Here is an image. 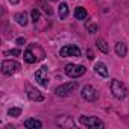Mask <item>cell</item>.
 I'll list each match as a JSON object with an SVG mask.
<instances>
[{
	"mask_svg": "<svg viewBox=\"0 0 129 129\" xmlns=\"http://www.w3.org/2000/svg\"><path fill=\"white\" fill-rule=\"evenodd\" d=\"M85 67L84 66H79V64H67L66 69H64V72H66V75L72 79H76V78H81L84 73H85Z\"/></svg>",
	"mask_w": 129,
	"mask_h": 129,
	"instance_id": "cell-1",
	"label": "cell"
},
{
	"mask_svg": "<svg viewBox=\"0 0 129 129\" xmlns=\"http://www.w3.org/2000/svg\"><path fill=\"white\" fill-rule=\"evenodd\" d=\"M111 93L114 94V97L115 99H124L126 97V94H127V90H126V87H124V84L123 82H120V81H117V79H114L112 82H111Z\"/></svg>",
	"mask_w": 129,
	"mask_h": 129,
	"instance_id": "cell-2",
	"label": "cell"
},
{
	"mask_svg": "<svg viewBox=\"0 0 129 129\" xmlns=\"http://www.w3.org/2000/svg\"><path fill=\"white\" fill-rule=\"evenodd\" d=\"M20 70V64L14 59H5L2 62V72L8 76H12L14 73H17Z\"/></svg>",
	"mask_w": 129,
	"mask_h": 129,
	"instance_id": "cell-3",
	"label": "cell"
},
{
	"mask_svg": "<svg viewBox=\"0 0 129 129\" xmlns=\"http://www.w3.org/2000/svg\"><path fill=\"white\" fill-rule=\"evenodd\" d=\"M76 87H78V82H67V84H62V85L56 87V88H55V93H56V96L66 97V96H69L70 93H73V91L76 90Z\"/></svg>",
	"mask_w": 129,
	"mask_h": 129,
	"instance_id": "cell-4",
	"label": "cell"
},
{
	"mask_svg": "<svg viewBox=\"0 0 129 129\" xmlns=\"http://www.w3.org/2000/svg\"><path fill=\"white\" fill-rule=\"evenodd\" d=\"M79 121H81V124H84L87 127H91V129H97V127H103L105 126L97 117H85V115H81L79 117Z\"/></svg>",
	"mask_w": 129,
	"mask_h": 129,
	"instance_id": "cell-5",
	"label": "cell"
},
{
	"mask_svg": "<svg viewBox=\"0 0 129 129\" xmlns=\"http://www.w3.org/2000/svg\"><path fill=\"white\" fill-rule=\"evenodd\" d=\"M59 55H61L62 58H69V56L79 58V56L82 55V52H81V49H79L78 46H73V44H70V46H64V47L61 49Z\"/></svg>",
	"mask_w": 129,
	"mask_h": 129,
	"instance_id": "cell-6",
	"label": "cell"
},
{
	"mask_svg": "<svg viewBox=\"0 0 129 129\" xmlns=\"http://www.w3.org/2000/svg\"><path fill=\"white\" fill-rule=\"evenodd\" d=\"M35 81H37L41 87H44V88L49 87V70H47V67H41V69L35 73Z\"/></svg>",
	"mask_w": 129,
	"mask_h": 129,
	"instance_id": "cell-7",
	"label": "cell"
},
{
	"mask_svg": "<svg viewBox=\"0 0 129 129\" xmlns=\"http://www.w3.org/2000/svg\"><path fill=\"white\" fill-rule=\"evenodd\" d=\"M82 97L85 100H90V102H94L97 99V91L91 87V85H85L82 88Z\"/></svg>",
	"mask_w": 129,
	"mask_h": 129,
	"instance_id": "cell-8",
	"label": "cell"
},
{
	"mask_svg": "<svg viewBox=\"0 0 129 129\" xmlns=\"http://www.w3.org/2000/svg\"><path fill=\"white\" fill-rule=\"evenodd\" d=\"M26 90H27V96H29V99L30 100H34V102H41L43 100V96H41V93L38 91V90H35L32 85H26Z\"/></svg>",
	"mask_w": 129,
	"mask_h": 129,
	"instance_id": "cell-9",
	"label": "cell"
},
{
	"mask_svg": "<svg viewBox=\"0 0 129 129\" xmlns=\"http://www.w3.org/2000/svg\"><path fill=\"white\" fill-rule=\"evenodd\" d=\"M27 49L32 52V55L35 56V59H37V61H41V59H44V58H46V53H44V50H43L40 46H37V44H30Z\"/></svg>",
	"mask_w": 129,
	"mask_h": 129,
	"instance_id": "cell-10",
	"label": "cell"
},
{
	"mask_svg": "<svg viewBox=\"0 0 129 129\" xmlns=\"http://www.w3.org/2000/svg\"><path fill=\"white\" fill-rule=\"evenodd\" d=\"M24 126L29 127V129H41L43 127V123L40 120H37V118H27L24 121Z\"/></svg>",
	"mask_w": 129,
	"mask_h": 129,
	"instance_id": "cell-11",
	"label": "cell"
},
{
	"mask_svg": "<svg viewBox=\"0 0 129 129\" xmlns=\"http://www.w3.org/2000/svg\"><path fill=\"white\" fill-rule=\"evenodd\" d=\"M94 72L97 73V75H100L102 78H106L108 76V69H106V66L103 62H97L96 66H94Z\"/></svg>",
	"mask_w": 129,
	"mask_h": 129,
	"instance_id": "cell-12",
	"label": "cell"
},
{
	"mask_svg": "<svg viewBox=\"0 0 129 129\" xmlns=\"http://www.w3.org/2000/svg\"><path fill=\"white\" fill-rule=\"evenodd\" d=\"M58 15H59L61 20H64V18L69 17V6H67V3H61L58 6Z\"/></svg>",
	"mask_w": 129,
	"mask_h": 129,
	"instance_id": "cell-13",
	"label": "cell"
},
{
	"mask_svg": "<svg viewBox=\"0 0 129 129\" xmlns=\"http://www.w3.org/2000/svg\"><path fill=\"white\" fill-rule=\"evenodd\" d=\"M115 53L118 55V56H126V53H127V47H126V44L124 43H117L115 44Z\"/></svg>",
	"mask_w": 129,
	"mask_h": 129,
	"instance_id": "cell-14",
	"label": "cell"
},
{
	"mask_svg": "<svg viewBox=\"0 0 129 129\" xmlns=\"http://www.w3.org/2000/svg\"><path fill=\"white\" fill-rule=\"evenodd\" d=\"M15 20L20 26H26L27 24V14L26 12H18V14H15Z\"/></svg>",
	"mask_w": 129,
	"mask_h": 129,
	"instance_id": "cell-15",
	"label": "cell"
},
{
	"mask_svg": "<svg viewBox=\"0 0 129 129\" xmlns=\"http://www.w3.org/2000/svg\"><path fill=\"white\" fill-rule=\"evenodd\" d=\"M75 17H76L78 20H85V17H87V9L82 8V6H78V8L75 9Z\"/></svg>",
	"mask_w": 129,
	"mask_h": 129,
	"instance_id": "cell-16",
	"label": "cell"
},
{
	"mask_svg": "<svg viewBox=\"0 0 129 129\" xmlns=\"http://www.w3.org/2000/svg\"><path fill=\"white\" fill-rule=\"evenodd\" d=\"M96 44H97V49H99L100 52H103V53H108V52H109V47H108V44H106V41H105V40L99 38Z\"/></svg>",
	"mask_w": 129,
	"mask_h": 129,
	"instance_id": "cell-17",
	"label": "cell"
},
{
	"mask_svg": "<svg viewBox=\"0 0 129 129\" xmlns=\"http://www.w3.org/2000/svg\"><path fill=\"white\" fill-rule=\"evenodd\" d=\"M23 58H24V61H26L27 64H34V62H37L35 56L32 55V52H30L29 49H26V50H24V55H23Z\"/></svg>",
	"mask_w": 129,
	"mask_h": 129,
	"instance_id": "cell-18",
	"label": "cell"
},
{
	"mask_svg": "<svg viewBox=\"0 0 129 129\" xmlns=\"http://www.w3.org/2000/svg\"><path fill=\"white\" fill-rule=\"evenodd\" d=\"M20 114H21L20 108H11V109H8V115L9 117H18Z\"/></svg>",
	"mask_w": 129,
	"mask_h": 129,
	"instance_id": "cell-19",
	"label": "cell"
},
{
	"mask_svg": "<svg viewBox=\"0 0 129 129\" xmlns=\"http://www.w3.org/2000/svg\"><path fill=\"white\" fill-rule=\"evenodd\" d=\"M30 15H32V21L37 23V21L40 20V9H38V8H34L32 12H30Z\"/></svg>",
	"mask_w": 129,
	"mask_h": 129,
	"instance_id": "cell-20",
	"label": "cell"
},
{
	"mask_svg": "<svg viewBox=\"0 0 129 129\" xmlns=\"http://www.w3.org/2000/svg\"><path fill=\"white\" fill-rule=\"evenodd\" d=\"M5 55H14V56H17V55H20V50H18V49H14V50H6V52H5Z\"/></svg>",
	"mask_w": 129,
	"mask_h": 129,
	"instance_id": "cell-21",
	"label": "cell"
},
{
	"mask_svg": "<svg viewBox=\"0 0 129 129\" xmlns=\"http://www.w3.org/2000/svg\"><path fill=\"white\" fill-rule=\"evenodd\" d=\"M17 44H20V46L24 44V38H18V40H17Z\"/></svg>",
	"mask_w": 129,
	"mask_h": 129,
	"instance_id": "cell-22",
	"label": "cell"
},
{
	"mask_svg": "<svg viewBox=\"0 0 129 129\" xmlns=\"http://www.w3.org/2000/svg\"><path fill=\"white\" fill-rule=\"evenodd\" d=\"M87 53H88V59H93V58H94V56H93V52H91V50H88Z\"/></svg>",
	"mask_w": 129,
	"mask_h": 129,
	"instance_id": "cell-23",
	"label": "cell"
},
{
	"mask_svg": "<svg viewBox=\"0 0 129 129\" xmlns=\"http://www.w3.org/2000/svg\"><path fill=\"white\" fill-rule=\"evenodd\" d=\"M9 2H11V3H17V2H18V0H9Z\"/></svg>",
	"mask_w": 129,
	"mask_h": 129,
	"instance_id": "cell-24",
	"label": "cell"
}]
</instances>
